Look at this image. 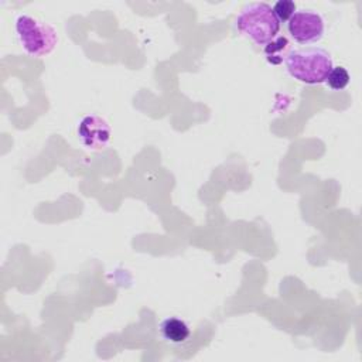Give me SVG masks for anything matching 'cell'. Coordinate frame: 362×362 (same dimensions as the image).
I'll list each match as a JSON object with an SVG mask.
<instances>
[{
	"instance_id": "6da1fadb",
	"label": "cell",
	"mask_w": 362,
	"mask_h": 362,
	"mask_svg": "<svg viewBox=\"0 0 362 362\" xmlns=\"http://www.w3.org/2000/svg\"><path fill=\"white\" fill-rule=\"evenodd\" d=\"M284 64L294 79L308 85L325 82L328 74L334 68L331 55L320 47L291 49L286 54Z\"/></svg>"
},
{
	"instance_id": "7a4b0ae2",
	"label": "cell",
	"mask_w": 362,
	"mask_h": 362,
	"mask_svg": "<svg viewBox=\"0 0 362 362\" xmlns=\"http://www.w3.org/2000/svg\"><path fill=\"white\" fill-rule=\"evenodd\" d=\"M236 30L257 45H267L280 31V21L273 8L263 1L246 4L235 21Z\"/></svg>"
},
{
	"instance_id": "3957f363",
	"label": "cell",
	"mask_w": 362,
	"mask_h": 362,
	"mask_svg": "<svg viewBox=\"0 0 362 362\" xmlns=\"http://www.w3.org/2000/svg\"><path fill=\"white\" fill-rule=\"evenodd\" d=\"M14 27L23 49L31 57H45L57 47L58 34L55 28L35 17L20 14Z\"/></svg>"
},
{
	"instance_id": "277c9868",
	"label": "cell",
	"mask_w": 362,
	"mask_h": 362,
	"mask_svg": "<svg viewBox=\"0 0 362 362\" xmlns=\"http://www.w3.org/2000/svg\"><path fill=\"white\" fill-rule=\"evenodd\" d=\"M287 28L294 41L300 44H311L322 38L325 31V21L317 11L298 10L290 17Z\"/></svg>"
},
{
	"instance_id": "5b68a950",
	"label": "cell",
	"mask_w": 362,
	"mask_h": 362,
	"mask_svg": "<svg viewBox=\"0 0 362 362\" xmlns=\"http://www.w3.org/2000/svg\"><path fill=\"white\" fill-rule=\"evenodd\" d=\"M78 137L89 150H100L110 141L112 130L105 119L98 115H86L78 123Z\"/></svg>"
},
{
	"instance_id": "8992f818",
	"label": "cell",
	"mask_w": 362,
	"mask_h": 362,
	"mask_svg": "<svg viewBox=\"0 0 362 362\" xmlns=\"http://www.w3.org/2000/svg\"><path fill=\"white\" fill-rule=\"evenodd\" d=\"M160 334L167 342L180 345L189 338L191 327L180 317H168L160 322Z\"/></svg>"
},
{
	"instance_id": "52a82bcc",
	"label": "cell",
	"mask_w": 362,
	"mask_h": 362,
	"mask_svg": "<svg viewBox=\"0 0 362 362\" xmlns=\"http://www.w3.org/2000/svg\"><path fill=\"white\" fill-rule=\"evenodd\" d=\"M288 48V40L286 37H276L264 47V55L270 64H280L283 57H286L284 51Z\"/></svg>"
},
{
	"instance_id": "ba28073f",
	"label": "cell",
	"mask_w": 362,
	"mask_h": 362,
	"mask_svg": "<svg viewBox=\"0 0 362 362\" xmlns=\"http://www.w3.org/2000/svg\"><path fill=\"white\" fill-rule=\"evenodd\" d=\"M327 85L332 90H342L351 82V75L344 66H334L325 79Z\"/></svg>"
},
{
	"instance_id": "9c48e42d",
	"label": "cell",
	"mask_w": 362,
	"mask_h": 362,
	"mask_svg": "<svg viewBox=\"0 0 362 362\" xmlns=\"http://www.w3.org/2000/svg\"><path fill=\"white\" fill-rule=\"evenodd\" d=\"M272 8L279 21H288L290 17L296 13V4L291 0H279Z\"/></svg>"
}]
</instances>
